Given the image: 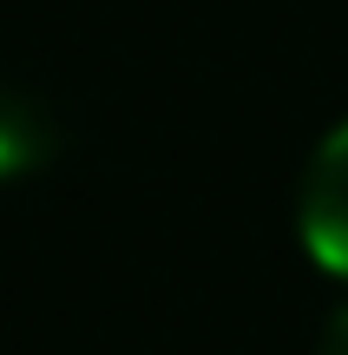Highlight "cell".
Returning a JSON list of instances; mask_svg holds the SVG:
<instances>
[{
    "label": "cell",
    "instance_id": "3",
    "mask_svg": "<svg viewBox=\"0 0 348 355\" xmlns=\"http://www.w3.org/2000/svg\"><path fill=\"white\" fill-rule=\"evenodd\" d=\"M322 355H348V309H336L322 329Z\"/></svg>",
    "mask_w": 348,
    "mask_h": 355
},
{
    "label": "cell",
    "instance_id": "1",
    "mask_svg": "<svg viewBox=\"0 0 348 355\" xmlns=\"http://www.w3.org/2000/svg\"><path fill=\"white\" fill-rule=\"evenodd\" d=\"M302 243L315 250V263L348 277V125L322 139V152L309 158L302 178Z\"/></svg>",
    "mask_w": 348,
    "mask_h": 355
},
{
    "label": "cell",
    "instance_id": "2",
    "mask_svg": "<svg viewBox=\"0 0 348 355\" xmlns=\"http://www.w3.org/2000/svg\"><path fill=\"white\" fill-rule=\"evenodd\" d=\"M46 152H53V125H46L26 99L0 92V184L39 171V165H46Z\"/></svg>",
    "mask_w": 348,
    "mask_h": 355
}]
</instances>
